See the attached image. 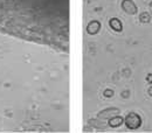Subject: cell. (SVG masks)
<instances>
[{
    "mask_svg": "<svg viewBox=\"0 0 152 133\" xmlns=\"http://www.w3.org/2000/svg\"><path fill=\"white\" fill-rule=\"evenodd\" d=\"M124 123L129 130H138L142 126V117L136 112H129L124 118Z\"/></svg>",
    "mask_w": 152,
    "mask_h": 133,
    "instance_id": "1",
    "label": "cell"
},
{
    "mask_svg": "<svg viewBox=\"0 0 152 133\" xmlns=\"http://www.w3.org/2000/svg\"><path fill=\"white\" fill-rule=\"evenodd\" d=\"M121 7L129 15H134L138 12V7H137V5L134 4L133 0H122Z\"/></svg>",
    "mask_w": 152,
    "mask_h": 133,
    "instance_id": "2",
    "label": "cell"
},
{
    "mask_svg": "<svg viewBox=\"0 0 152 133\" xmlns=\"http://www.w3.org/2000/svg\"><path fill=\"white\" fill-rule=\"evenodd\" d=\"M101 31V22L97 20H93L87 25V33L90 35H96Z\"/></svg>",
    "mask_w": 152,
    "mask_h": 133,
    "instance_id": "3",
    "label": "cell"
},
{
    "mask_svg": "<svg viewBox=\"0 0 152 133\" xmlns=\"http://www.w3.org/2000/svg\"><path fill=\"white\" fill-rule=\"evenodd\" d=\"M118 113H119V109H117V108H109V109H105V110L101 111L98 113V118L99 119H109L113 116H116V114Z\"/></svg>",
    "mask_w": 152,
    "mask_h": 133,
    "instance_id": "4",
    "label": "cell"
},
{
    "mask_svg": "<svg viewBox=\"0 0 152 133\" xmlns=\"http://www.w3.org/2000/svg\"><path fill=\"white\" fill-rule=\"evenodd\" d=\"M124 123V118L121 117V116H113L111 118H109V123L108 125L113 129H116V127H119L122 124Z\"/></svg>",
    "mask_w": 152,
    "mask_h": 133,
    "instance_id": "5",
    "label": "cell"
},
{
    "mask_svg": "<svg viewBox=\"0 0 152 133\" xmlns=\"http://www.w3.org/2000/svg\"><path fill=\"white\" fill-rule=\"evenodd\" d=\"M109 26L115 32H122L123 31V23H122L121 20L117 19V18H113V19L109 20Z\"/></svg>",
    "mask_w": 152,
    "mask_h": 133,
    "instance_id": "6",
    "label": "cell"
},
{
    "mask_svg": "<svg viewBox=\"0 0 152 133\" xmlns=\"http://www.w3.org/2000/svg\"><path fill=\"white\" fill-rule=\"evenodd\" d=\"M139 21L142 23H149L151 21V14L149 12H146V11L145 12H142L139 14Z\"/></svg>",
    "mask_w": 152,
    "mask_h": 133,
    "instance_id": "7",
    "label": "cell"
},
{
    "mask_svg": "<svg viewBox=\"0 0 152 133\" xmlns=\"http://www.w3.org/2000/svg\"><path fill=\"white\" fill-rule=\"evenodd\" d=\"M90 125H93V126H95L97 129H104L105 127V124L104 123H102V121H99V120H90Z\"/></svg>",
    "mask_w": 152,
    "mask_h": 133,
    "instance_id": "8",
    "label": "cell"
},
{
    "mask_svg": "<svg viewBox=\"0 0 152 133\" xmlns=\"http://www.w3.org/2000/svg\"><path fill=\"white\" fill-rule=\"evenodd\" d=\"M114 90L113 89H107V90H104V92H103V95L105 98H111L113 96H114Z\"/></svg>",
    "mask_w": 152,
    "mask_h": 133,
    "instance_id": "9",
    "label": "cell"
},
{
    "mask_svg": "<svg viewBox=\"0 0 152 133\" xmlns=\"http://www.w3.org/2000/svg\"><path fill=\"white\" fill-rule=\"evenodd\" d=\"M129 96H130V91H129V90H124V91L122 92V97H123V98H129Z\"/></svg>",
    "mask_w": 152,
    "mask_h": 133,
    "instance_id": "10",
    "label": "cell"
},
{
    "mask_svg": "<svg viewBox=\"0 0 152 133\" xmlns=\"http://www.w3.org/2000/svg\"><path fill=\"white\" fill-rule=\"evenodd\" d=\"M146 82H148V84H151L152 85V74H148V76H146Z\"/></svg>",
    "mask_w": 152,
    "mask_h": 133,
    "instance_id": "11",
    "label": "cell"
},
{
    "mask_svg": "<svg viewBox=\"0 0 152 133\" xmlns=\"http://www.w3.org/2000/svg\"><path fill=\"white\" fill-rule=\"evenodd\" d=\"M148 94H149V96H150V97H152V85L149 88V89H148Z\"/></svg>",
    "mask_w": 152,
    "mask_h": 133,
    "instance_id": "12",
    "label": "cell"
},
{
    "mask_svg": "<svg viewBox=\"0 0 152 133\" xmlns=\"http://www.w3.org/2000/svg\"><path fill=\"white\" fill-rule=\"evenodd\" d=\"M149 9H150V14L152 15V1L150 2V5H149Z\"/></svg>",
    "mask_w": 152,
    "mask_h": 133,
    "instance_id": "13",
    "label": "cell"
}]
</instances>
